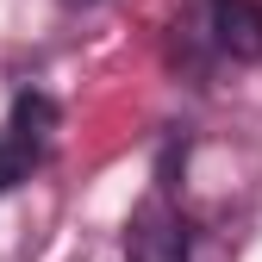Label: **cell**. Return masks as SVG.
I'll return each mask as SVG.
<instances>
[{
    "label": "cell",
    "mask_w": 262,
    "mask_h": 262,
    "mask_svg": "<svg viewBox=\"0 0 262 262\" xmlns=\"http://www.w3.org/2000/svg\"><path fill=\"white\" fill-rule=\"evenodd\" d=\"M212 38L225 56L256 62L262 56V7L256 0H212Z\"/></svg>",
    "instance_id": "3"
},
{
    "label": "cell",
    "mask_w": 262,
    "mask_h": 262,
    "mask_svg": "<svg viewBox=\"0 0 262 262\" xmlns=\"http://www.w3.org/2000/svg\"><path fill=\"white\" fill-rule=\"evenodd\" d=\"M125 262H187V219L169 200H144L125 225Z\"/></svg>",
    "instance_id": "2"
},
{
    "label": "cell",
    "mask_w": 262,
    "mask_h": 262,
    "mask_svg": "<svg viewBox=\"0 0 262 262\" xmlns=\"http://www.w3.org/2000/svg\"><path fill=\"white\" fill-rule=\"evenodd\" d=\"M50 138H56V106L50 94H19L7 125H0V193L31 181V169L50 156Z\"/></svg>",
    "instance_id": "1"
}]
</instances>
